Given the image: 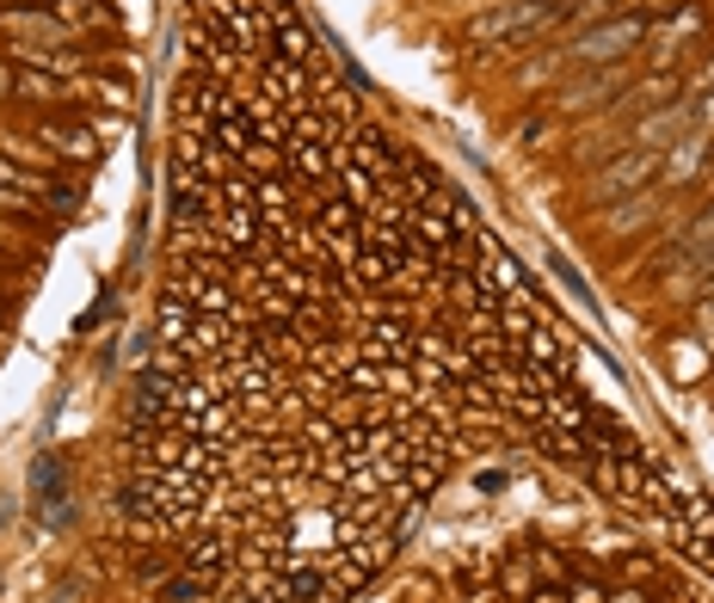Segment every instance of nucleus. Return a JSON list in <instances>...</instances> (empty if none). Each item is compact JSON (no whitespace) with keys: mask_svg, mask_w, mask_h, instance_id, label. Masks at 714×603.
<instances>
[{"mask_svg":"<svg viewBox=\"0 0 714 603\" xmlns=\"http://www.w3.org/2000/svg\"><path fill=\"white\" fill-rule=\"evenodd\" d=\"M566 603H610V591H603V585H591V579H579L573 591H566Z\"/></svg>","mask_w":714,"mask_h":603,"instance_id":"obj_11","label":"nucleus"},{"mask_svg":"<svg viewBox=\"0 0 714 603\" xmlns=\"http://www.w3.org/2000/svg\"><path fill=\"white\" fill-rule=\"evenodd\" d=\"M622 573H628V579H653V561H640V554H628V561H622Z\"/></svg>","mask_w":714,"mask_h":603,"instance_id":"obj_12","label":"nucleus"},{"mask_svg":"<svg viewBox=\"0 0 714 603\" xmlns=\"http://www.w3.org/2000/svg\"><path fill=\"white\" fill-rule=\"evenodd\" d=\"M622 204H628V209H616V216L603 222L610 234H635L647 216H659V197H653V191H635V197H622Z\"/></svg>","mask_w":714,"mask_h":603,"instance_id":"obj_10","label":"nucleus"},{"mask_svg":"<svg viewBox=\"0 0 714 603\" xmlns=\"http://www.w3.org/2000/svg\"><path fill=\"white\" fill-rule=\"evenodd\" d=\"M7 99H13V68L0 62V105H7Z\"/></svg>","mask_w":714,"mask_h":603,"instance_id":"obj_13","label":"nucleus"},{"mask_svg":"<svg viewBox=\"0 0 714 603\" xmlns=\"http://www.w3.org/2000/svg\"><path fill=\"white\" fill-rule=\"evenodd\" d=\"M653 25L647 20H616V25H598V31H585L579 43H566V68H610V62H622L628 50H635L640 38H647Z\"/></svg>","mask_w":714,"mask_h":603,"instance_id":"obj_2","label":"nucleus"},{"mask_svg":"<svg viewBox=\"0 0 714 603\" xmlns=\"http://www.w3.org/2000/svg\"><path fill=\"white\" fill-rule=\"evenodd\" d=\"M610 603H653L647 591H610Z\"/></svg>","mask_w":714,"mask_h":603,"instance_id":"obj_14","label":"nucleus"},{"mask_svg":"<svg viewBox=\"0 0 714 603\" xmlns=\"http://www.w3.org/2000/svg\"><path fill=\"white\" fill-rule=\"evenodd\" d=\"M616 87H622V68H610V75H603V68H591L579 87L554 93V105H548V112H591L598 99H603V105H616Z\"/></svg>","mask_w":714,"mask_h":603,"instance_id":"obj_7","label":"nucleus"},{"mask_svg":"<svg viewBox=\"0 0 714 603\" xmlns=\"http://www.w3.org/2000/svg\"><path fill=\"white\" fill-rule=\"evenodd\" d=\"M696 167H709V136L684 130L672 149H665V161H659V179H665V185H690Z\"/></svg>","mask_w":714,"mask_h":603,"instance_id":"obj_6","label":"nucleus"},{"mask_svg":"<svg viewBox=\"0 0 714 603\" xmlns=\"http://www.w3.org/2000/svg\"><path fill=\"white\" fill-rule=\"evenodd\" d=\"M524 603H566V598H561V591H530Z\"/></svg>","mask_w":714,"mask_h":603,"instance_id":"obj_15","label":"nucleus"},{"mask_svg":"<svg viewBox=\"0 0 714 603\" xmlns=\"http://www.w3.org/2000/svg\"><path fill=\"white\" fill-rule=\"evenodd\" d=\"M38 142H43V149H56V161H80V167H93V161H99V130H93V117H87V124H62V117H43V124H38Z\"/></svg>","mask_w":714,"mask_h":603,"instance_id":"obj_5","label":"nucleus"},{"mask_svg":"<svg viewBox=\"0 0 714 603\" xmlns=\"http://www.w3.org/2000/svg\"><path fill=\"white\" fill-rule=\"evenodd\" d=\"M702 136H714V99H709V112H702V124H696Z\"/></svg>","mask_w":714,"mask_h":603,"instance_id":"obj_16","label":"nucleus"},{"mask_svg":"<svg viewBox=\"0 0 714 603\" xmlns=\"http://www.w3.org/2000/svg\"><path fill=\"white\" fill-rule=\"evenodd\" d=\"M659 161H665V149H640V142H628V149L603 167L598 197H635V191H647V179H659Z\"/></svg>","mask_w":714,"mask_h":603,"instance_id":"obj_4","label":"nucleus"},{"mask_svg":"<svg viewBox=\"0 0 714 603\" xmlns=\"http://www.w3.org/2000/svg\"><path fill=\"white\" fill-rule=\"evenodd\" d=\"M561 20V7L554 0H506L499 13H487V20L469 25V43H499V38H524V31H543V25Z\"/></svg>","mask_w":714,"mask_h":603,"instance_id":"obj_3","label":"nucleus"},{"mask_svg":"<svg viewBox=\"0 0 714 603\" xmlns=\"http://www.w3.org/2000/svg\"><path fill=\"white\" fill-rule=\"evenodd\" d=\"M50 13H56L68 31H105V25H112V13H105L99 0H50Z\"/></svg>","mask_w":714,"mask_h":603,"instance_id":"obj_9","label":"nucleus"},{"mask_svg":"<svg viewBox=\"0 0 714 603\" xmlns=\"http://www.w3.org/2000/svg\"><path fill=\"white\" fill-rule=\"evenodd\" d=\"M696 31H702V7H684V13H677V20L653 38V62H677V50H684Z\"/></svg>","mask_w":714,"mask_h":603,"instance_id":"obj_8","label":"nucleus"},{"mask_svg":"<svg viewBox=\"0 0 714 603\" xmlns=\"http://www.w3.org/2000/svg\"><path fill=\"white\" fill-rule=\"evenodd\" d=\"M186 50H191V68L209 75V80H222V87H228L234 68H246V56L234 50V38L222 31V20H209V13H191L186 20Z\"/></svg>","mask_w":714,"mask_h":603,"instance_id":"obj_1","label":"nucleus"}]
</instances>
